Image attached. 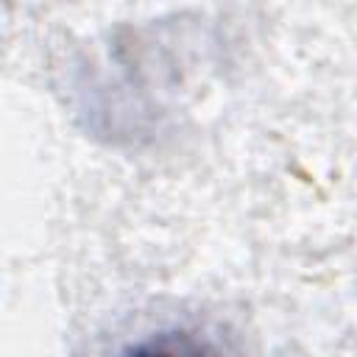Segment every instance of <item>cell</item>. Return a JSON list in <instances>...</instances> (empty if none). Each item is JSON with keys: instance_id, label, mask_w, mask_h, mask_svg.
I'll return each instance as SVG.
<instances>
[{"instance_id": "6da1fadb", "label": "cell", "mask_w": 357, "mask_h": 357, "mask_svg": "<svg viewBox=\"0 0 357 357\" xmlns=\"http://www.w3.org/2000/svg\"><path fill=\"white\" fill-rule=\"evenodd\" d=\"M117 357H226L215 343L198 337L192 332H159L134 346H128Z\"/></svg>"}]
</instances>
